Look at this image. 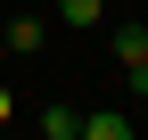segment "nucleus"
Masks as SVG:
<instances>
[{"label":"nucleus","instance_id":"f257e3e1","mask_svg":"<svg viewBox=\"0 0 148 140\" xmlns=\"http://www.w3.org/2000/svg\"><path fill=\"white\" fill-rule=\"evenodd\" d=\"M115 66L123 74H132V99H148V25H115Z\"/></svg>","mask_w":148,"mask_h":140},{"label":"nucleus","instance_id":"f03ea898","mask_svg":"<svg viewBox=\"0 0 148 140\" xmlns=\"http://www.w3.org/2000/svg\"><path fill=\"white\" fill-rule=\"evenodd\" d=\"M49 49V16H8L0 25V58H41Z\"/></svg>","mask_w":148,"mask_h":140},{"label":"nucleus","instance_id":"7ed1b4c3","mask_svg":"<svg viewBox=\"0 0 148 140\" xmlns=\"http://www.w3.org/2000/svg\"><path fill=\"white\" fill-rule=\"evenodd\" d=\"M58 25L66 33H99L107 25V0H58Z\"/></svg>","mask_w":148,"mask_h":140},{"label":"nucleus","instance_id":"20e7f679","mask_svg":"<svg viewBox=\"0 0 148 140\" xmlns=\"http://www.w3.org/2000/svg\"><path fill=\"white\" fill-rule=\"evenodd\" d=\"M82 140H132V115L123 107H90L82 115Z\"/></svg>","mask_w":148,"mask_h":140},{"label":"nucleus","instance_id":"39448f33","mask_svg":"<svg viewBox=\"0 0 148 140\" xmlns=\"http://www.w3.org/2000/svg\"><path fill=\"white\" fill-rule=\"evenodd\" d=\"M41 140H82V115H74L66 99H58V107H41Z\"/></svg>","mask_w":148,"mask_h":140},{"label":"nucleus","instance_id":"423d86ee","mask_svg":"<svg viewBox=\"0 0 148 140\" xmlns=\"http://www.w3.org/2000/svg\"><path fill=\"white\" fill-rule=\"evenodd\" d=\"M8 115H16V99H8V82H0V124H8Z\"/></svg>","mask_w":148,"mask_h":140}]
</instances>
